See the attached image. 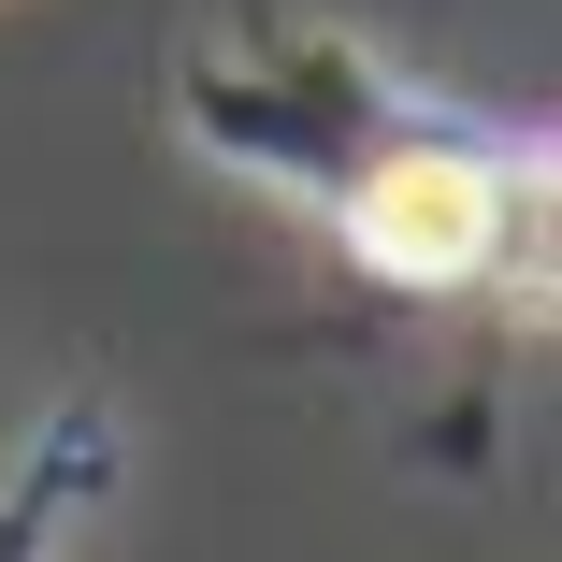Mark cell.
I'll list each match as a JSON object with an SVG mask.
<instances>
[{
	"instance_id": "1",
	"label": "cell",
	"mask_w": 562,
	"mask_h": 562,
	"mask_svg": "<svg viewBox=\"0 0 562 562\" xmlns=\"http://www.w3.org/2000/svg\"><path fill=\"white\" fill-rule=\"evenodd\" d=\"M159 116L202 173H232L260 202H289L303 232H331L404 131L447 116V87H418L390 44H361L347 15H303V0H216V15L173 30L159 58Z\"/></svg>"
}]
</instances>
